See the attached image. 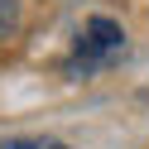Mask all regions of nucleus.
Wrapping results in <instances>:
<instances>
[{
    "label": "nucleus",
    "instance_id": "obj_2",
    "mask_svg": "<svg viewBox=\"0 0 149 149\" xmlns=\"http://www.w3.org/2000/svg\"><path fill=\"white\" fill-rule=\"evenodd\" d=\"M19 29V0H0V39H10Z\"/></svg>",
    "mask_w": 149,
    "mask_h": 149
},
{
    "label": "nucleus",
    "instance_id": "obj_3",
    "mask_svg": "<svg viewBox=\"0 0 149 149\" xmlns=\"http://www.w3.org/2000/svg\"><path fill=\"white\" fill-rule=\"evenodd\" d=\"M0 149H68L63 139H5Z\"/></svg>",
    "mask_w": 149,
    "mask_h": 149
},
{
    "label": "nucleus",
    "instance_id": "obj_1",
    "mask_svg": "<svg viewBox=\"0 0 149 149\" xmlns=\"http://www.w3.org/2000/svg\"><path fill=\"white\" fill-rule=\"evenodd\" d=\"M120 53H125V29L106 15H96V19H87L77 48H72V72H96L106 63H116Z\"/></svg>",
    "mask_w": 149,
    "mask_h": 149
}]
</instances>
